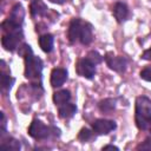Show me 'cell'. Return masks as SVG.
Returning <instances> with one entry per match:
<instances>
[{
	"instance_id": "6da1fadb",
	"label": "cell",
	"mask_w": 151,
	"mask_h": 151,
	"mask_svg": "<svg viewBox=\"0 0 151 151\" xmlns=\"http://www.w3.org/2000/svg\"><path fill=\"white\" fill-rule=\"evenodd\" d=\"M136 124L140 130L151 127V99L145 96L136 99Z\"/></svg>"
},
{
	"instance_id": "7a4b0ae2",
	"label": "cell",
	"mask_w": 151,
	"mask_h": 151,
	"mask_svg": "<svg viewBox=\"0 0 151 151\" xmlns=\"http://www.w3.org/2000/svg\"><path fill=\"white\" fill-rule=\"evenodd\" d=\"M25 58V77L29 80H40L42 71V61L40 58L32 54L29 51L24 55Z\"/></svg>"
},
{
	"instance_id": "3957f363",
	"label": "cell",
	"mask_w": 151,
	"mask_h": 151,
	"mask_svg": "<svg viewBox=\"0 0 151 151\" xmlns=\"http://www.w3.org/2000/svg\"><path fill=\"white\" fill-rule=\"evenodd\" d=\"M51 127L46 126L44 123H41L40 120H37L34 119L29 127H28V133L31 137L35 138V139H46L50 137V134L52 133L51 132Z\"/></svg>"
},
{
	"instance_id": "277c9868",
	"label": "cell",
	"mask_w": 151,
	"mask_h": 151,
	"mask_svg": "<svg viewBox=\"0 0 151 151\" xmlns=\"http://www.w3.org/2000/svg\"><path fill=\"white\" fill-rule=\"evenodd\" d=\"M77 72L79 76H81L84 78L92 79L96 73V64L92 63L87 57L83 58L77 64Z\"/></svg>"
},
{
	"instance_id": "5b68a950",
	"label": "cell",
	"mask_w": 151,
	"mask_h": 151,
	"mask_svg": "<svg viewBox=\"0 0 151 151\" xmlns=\"http://www.w3.org/2000/svg\"><path fill=\"white\" fill-rule=\"evenodd\" d=\"M107 66L116 71V72H124L125 68H126V65H127V61L124 57H118V55H112L111 53H107L105 57H104Z\"/></svg>"
},
{
	"instance_id": "8992f818",
	"label": "cell",
	"mask_w": 151,
	"mask_h": 151,
	"mask_svg": "<svg viewBox=\"0 0 151 151\" xmlns=\"http://www.w3.org/2000/svg\"><path fill=\"white\" fill-rule=\"evenodd\" d=\"M116 123L107 119H97L92 123V130L96 134H107L116 129Z\"/></svg>"
},
{
	"instance_id": "52a82bcc",
	"label": "cell",
	"mask_w": 151,
	"mask_h": 151,
	"mask_svg": "<svg viewBox=\"0 0 151 151\" xmlns=\"http://www.w3.org/2000/svg\"><path fill=\"white\" fill-rule=\"evenodd\" d=\"M21 39H22V32L6 33L1 39V44L7 51H14L19 46Z\"/></svg>"
},
{
	"instance_id": "ba28073f",
	"label": "cell",
	"mask_w": 151,
	"mask_h": 151,
	"mask_svg": "<svg viewBox=\"0 0 151 151\" xmlns=\"http://www.w3.org/2000/svg\"><path fill=\"white\" fill-rule=\"evenodd\" d=\"M67 79V71L65 68H54L51 73V85L53 87H60Z\"/></svg>"
},
{
	"instance_id": "9c48e42d",
	"label": "cell",
	"mask_w": 151,
	"mask_h": 151,
	"mask_svg": "<svg viewBox=\"0 0 151 151\" xmlns=\"http://www.w3.org/2000/svg\"><path fill=\"white\" fill-rule=\"evenodd\" d=\"M81 26H83V22L79 19H73L71 21L70 27H68V32H67V37H68V40L71 42H76L79 39Z\"/></svg>"
},
{
	"instance_id": "30bf717a",
	"label": "cell",
	"mask_w": 151,
	"mask_h": 151,
	"mask_svg": "<svg viewBox=\"0 0 151 151\" xmlns=\"http://www.w3.org/2000/svg\"><path fill=\"white\" fill-rule=\"evenodd\" d=\"M24 18H25V11L22 8V6L20 4H17L12 11H11V14L8 17V20L18 26H21L22 21H24Z\"/></svg>"
},
{
	"instance_id": "8fae6325",
	"label": "cell",
	"mask_w": 151,
	"mask_h": 151,
	"mask_svg": "<svg viewBox=\"0 0 151 151\" xmlns=\"http://www.w3.org/2000/svg\"><path fill=\"white\" fill-rule=\"evenodd\" d=\"M113 15L118 22H123L129 17V8L124 2H117L113 6Z\"/></svg>"
},
{
	"instance_id": "7c38bea8",
	"label": "cell",
	"mask_w": 151,
	"mask_h": 151,
	"mask_svg": "<svg viewBox=\"0 0 151 151\" xmlns=\"http://www.w3.org/2000/svg\"><path fill=\"white\" fill-rule=\"evenodd\" d=\"M47 9L48 8L42 0H33L29 6V11L33 17H41L47 12Z\"/></svg>"
},
{
	"instance_id": "4fadbf2b",
	"label": "cell",
	"mask_w": 151,
	"mask_h": 151,
	"mask_svg": "<svg viewBox=\"0 0 151 151\" xmlns=\"http://www.w3.org/2000/svg\"><path fill=\"white\" fill-rule=\"evenodd\" d=\"M77 111V107L74 104H71V103H66V104H63L59 106V117L63 118V119H67V118H71Z\"/></svg>"
},
{
	"instance_id": "5bb4252c",
	"label": "cell",
	"mask_w": 151,
	"mask_h": 151,
	"mask_svg": "<svg viewBox=\"0 0 151 151\" xmlns=\"http://www.w3.org/2000/svg\"><path fill=\"white\" fill-rule=\"evenodd\" d=\"M93 39V35H92V28L88 24H83L81 26V31H80V35H79V40L83 45H88L91 44Z\"/></svg>"
},
{
	"instance_id": "9a60e30c",
	"label": "cell",
	"mask_w": 151,
	"mask_h": 151,
	"mask_svg": "<svg viewBox=\"0 0 151 151\" xmlns=\"http://www.w3.org/2000/svg\"><path fill=\"white\" fill-rule=\"evenodd\" d=\"M70 99H71V93L67 90H61V91H58V92H55L53 94V101L58 106L68 103Z\"/></svg>"
},
{
	"instance_id": "2e32d148",
	"label": "cell",
	"mask_w": 151,
	"mask_h": 151,
	"mask_svg": "<svg viewBox=\"0 0 151 151\" xmlns=\"http://www.w3.org/2000/svg\"><path fill=\"white\" fill-rule=\"evenodd\" d=\"M39 45L41 47V50L46 53H50L53 48V37L51 34H44L39 38Z\"/></svg>"
},
{
	"instance_id": "e0dca14e",
	"label": "cell",
	"mask_w": 151,
	"mask_h": 151,
	"mask_svg": "<svg viewBox=\"0 0 151 151\" xmlns=\"http://www.w3.org/2000/svg\"><path fill=\"white\" fill-rule=\"evenodd\" d=\"M98 106H99V110L101 112H111L116 107V100L112 98H106V99L99 101Z\"/></svg>"
},
{
	"instance_id": "ac0fdd59",
	"label": "cell",
	"mask_w": 151,
	"mask_h": 151,
	"mask_svg": "<svg viewBox=\"0 0 151 151\" xmlns=\"http://www.w3.org/2000/svg\"><path fill=\"white\" fill-rule=\"evenodd\" d=\"M1 147L2 149H6V150H13V151H17L20 149V143L18 140H15L14 138H8L6 142H4L1 144Z\"/></svg>"
},
{
	"instance_id": "d6986e66",
	"label": "cell",
	"mask_w": 151,
	"mask_h": 151,
	"mask_svg": "<svg viewBox=\"0 0 151 151\" xmlns=\"http://www.w3.org/2000/svg\"><path fill=\"white\" fill-rule=\"evenodd\" d=\"M13 81L14 80L8 74H6L4 72L1 73V88H2L4 92H6L7 90H11V86H12Z\"/></svg>"
},
{
	"instance_id": "ffe728a7",
	"label": "cell",
	"mask_w": 151,
	"mask_h": 151,
	"mask_svg": "<svg viewBox=\"0 0 151 151\" xmlns=\"http://www.w3.org/2000/svg\"><path fill=\"white\" fill-rule=\"evenodd\" d=\"M78 138L81 140V142H87L92 138V132L88 130V129H83L79 134H78Z\"/></svg>"
},
{
	"instance_id": "44dd1931",
	"label": "cell",
	"mask_w": 151,
	"mask_h": 151,
	"mask_svg": "<svg viewBox=\"0 0 151 151\" xmlns=\"http://www.w3.org/2000/svg\"><path fill=\"white\" fill-rule=\"evenodd\" d=\"M87 58H88L92 63H94L96 65L99 64V63L101 61V59H103V57H101L100 54H98L97 52H94V51H91V52L87 54Z\"/></svg>"
},
{
	"instance_id": "7402d4cb",
	"label": "cell",
	"mask_w": 151,
	"mask_h": 151,
	"mask_svg": "<svg viewBox=\"0 0 151 151\" xmlns=\"http://www.w3.org/2000/svg\"><path fill=\"white\" fill-rule=\"evenodd\" d=\"M140 78L146 80V81H151V67H145L144 70L140 71Z\"/></svg>"
},
{
	"instance_id": "603a6c76",
	"label": "cell",
	"mask_w": 151,
	"mask_h": 151,
	"mask_svg": "<svg viewBox=\"0 0 151 151\" xmlns=\"http://www.w3.org/2000/svg\"><path fill=\"white\" fill-rule=\"evenodd\" d=\"M138 150H151V137L150 138H146L140 145L137 146Z\"/></svg>"
},
{
	"instance_id": "cb8c5ba5",
	"label": "cell",
	"mask_w": 151,
	"mask_h": 151,
	"mask_svg": "<svg viewBox=\"0 0 151 151\" xmlns=\"http://www.w3.org/2000/svg\"><path fill=\"white\" fill-rule=\"evenodd\" d=\"M142 58H143V59H145V60H151V47H150L149 50L144 51V53H143Z\"/></svg>"
},
{
	"instance_id": "d4e9b609",
	"label": "cell",
	"mask_w": 151,
	"mask_h": 151,
	"mask_svg": "<svg viewBox=\"0 0 151 151\" xmlns=\"http://www.w3.org/2000/svg\"><path fill=\"white\" fill-rule=\"evenodd\" d=\"M107 149H111V150H118L117 146H113V145H106L103 147V150H107Z\"/></svg>"
},
{
	"instance_id": "484cf974",
	"label": "cell",
	"mask_w": 151,
	"mask_h": 151,
	"mask_svg": "<svg viewBox=\"0 0 151 151\" xmlns=\"http://www.w3.org/2000/svg\"><path fill=\"white\" fill-rule=\"evenodd\" d=\"M48 1H51V2H53V4H59V5H61V4L66 2L67 0H48Z\"/></svg>"
},
{
	"instance_id": "4316f807",
	"label": "cell",
	"mask_w": 151,
	"mask_h": 151,
	"mask_svg": "<svg viewBox=\"0 0 151 151\" xmlns=\"http://www.w3.org/2000/svg\"><path fill=\"white\" fill-rule=\"evenodd\" d=\"M150 134H151V127H150Z\"/></svg>"
}]
</instances>
